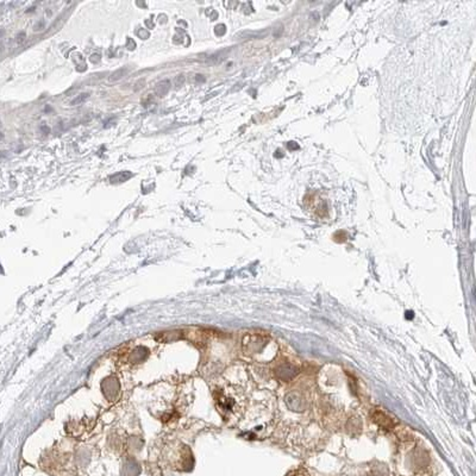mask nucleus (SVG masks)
<instances>
[{
  "instance_id": "obj_10",
  "label": "nucleus",
  "mask_w": 476,
  "mask_h": 476,
  "mask_svg": "<svg viewBox=\"0 0 476 476\" xmlns=\"http://www.w3.org/2000/svg\"><path fill=\"white\" fill-rule=\"evenodd\" d=\"M291 476H306V475H301V474H299V472L297 471V472H294V474H293V475H291ZM307 476H309V475H307Z\"/></svg>"
},
{
  "instance_id": "obj_2",
  "label": "nucleus",
  "mask_w": 476,
  "mask_h": 476,
  "mask_svg": "<svg viewBox=\"0 0 476 476\" xmlns=\"http://www.w3.org/2000/svg\"><path fill=\"white\" fill-rule=\"evenodd\" d=\"M128 73H129L128 67H123V68H119L117 70H115L112 74H110V76H108V81H110V82H117V81L123 79V77H124Z\"/></svg>"
},
{
  "instance_id": "obj_1",
  "label": "nucleus",
  "mask_w": 476,
  "mask_h": 476,
  "mask_svg": "<svg viewBox=\"0 0 476 476\" xmlns=\"http://www.w3.org/2000/svg\"><path fill=\"white\" fill-rule=\"evenodd\" d=\"M171 80H162L156 85V87H155V94H156L157 97H164V95H167L168 92L171 91Z\"/></svg>"
},
{
  "instance_id": "obj_5",
  "label": "nucleus",
  "mask_w": 476,
  "mask_h": 476,
  "mask_svg": "<svg viewBox=\"0 0 476 476\" xmlns=\"http://www.w3.org/2000/svg\"><path fill=\"white\" fill-rule=\"evenodd\" d=\"M185 81H186V77L185 75H182V74H180V75H178L175 77V81H174V85L176 87H181L183 86V85H185Z\"/></svg>"
},
{
  "instance_id": "obj_9",
  "label": "nucleus",
  "mask_w": 476,
  "mask_h": 476,
  "mask_svg": "<svg viewBox=\"0 0 476 476\" xmlns=\"http://www.w3.org/2000/svg\"><path fill=\"white\" fill-rule=\"evenodd\" d=\"M202 76H203V75H199V74H198V75H197V80H198V81H203V82H204V81H205V79H204V77H202Z\"/></svg>"
},
{
  "instance_id": "obj_3",
  "label": "nucleus",
  "mask_w": 476,
  "mask_h": 476,
  "mask_svg": "<svg viewBox=\"0 0 476 476\" xmlns=\"http://www.w3.org/2000/svg\"><path fill=\"white\" fill-rule=\"evenodd\" d=\"M130 178H132V173L130 172H119L117 174L112 175L110 178L111 183H122L125 182L126 180H129Z\"/></svg>"
},
{
  "instance_id": "obj_8",
  "label": "nucleus",
  "mask_w": 476,
  "mask_h": 476,
  "mask_svg": "<svg viewBox=\"0 0 476 476\" xmlns=\"http://www.w3.org/2000/svg\"><path fill=\"white\" fill-rule=\"evenodd\" d=\"M138 35L141 37H142V40H147V38L149 37V34L146 33V31H143V33H142V31H138Z\"/></svg>"
},
{
  "instance_id": "obj_6",
  "label": "nucleus",
  "mask_w": 476,
  "mask_h": 476,
  "mask_svg": "<svg viewBox=\"0 0 476 476\" xmlns=\"http://www.w3.org/2000/svg\"><path fill=\"white\" fill-rule=\"evenodd\" d=\"M136 47V43L135 42H133L131 38H128V43H126V48L130 49V50H132V49H135Z\"/></svg>"
},
{
  "instance_id": "obj_7",
  "label": "nucleus",
  "mask_w": 476,
  "mask_h": 476,
  "mask_svg": "<svg viewBox=\"0 0 476 476\" xmlns=\"http://www.w3.org/2000/svg\"><path fill=\"white\" fill-rule=\"evenodd\" d=\"M91 61L93 63H98L100 61V54H93L91 56Z\"/></svg>"
},
{
  "instance_id": "obj_4",
  "label": "nucleus",
  "mask_w": 476,
  "mask_h": 476,
  "mask_svg": "<svg viewBox=\"0 0 476 476\" xmlns=\"http://www.w3.org/2000/svg\"><path fill=\"white\" fill-rule=\"evenodd\" d=\"M88 98H90V93H81L79 95H76V98H74V99L70 101V105H72V106H77V105H81L82 103H85Z\"/></svg>"
}]
</instances>
